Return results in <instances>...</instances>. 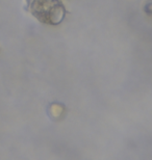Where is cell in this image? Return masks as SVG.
Returning <instances> with one entry per match:
<instances>
[{
  "mask_svg": "<svg viewBox=\"0 0 152 160\" xmlns=\"http://www.w3.org/2000/svg\"><path fill=\"white\" fill-rule=\"evenodd\" d=\"M26 6L38 21L47 25H59L67 14L61 0H26Z\"/></svg>",
  "mask_w": 152,
  "mask_h": 160,
  "instance_id": "obj_1",
  "label": "cell"
}]
</instances>
